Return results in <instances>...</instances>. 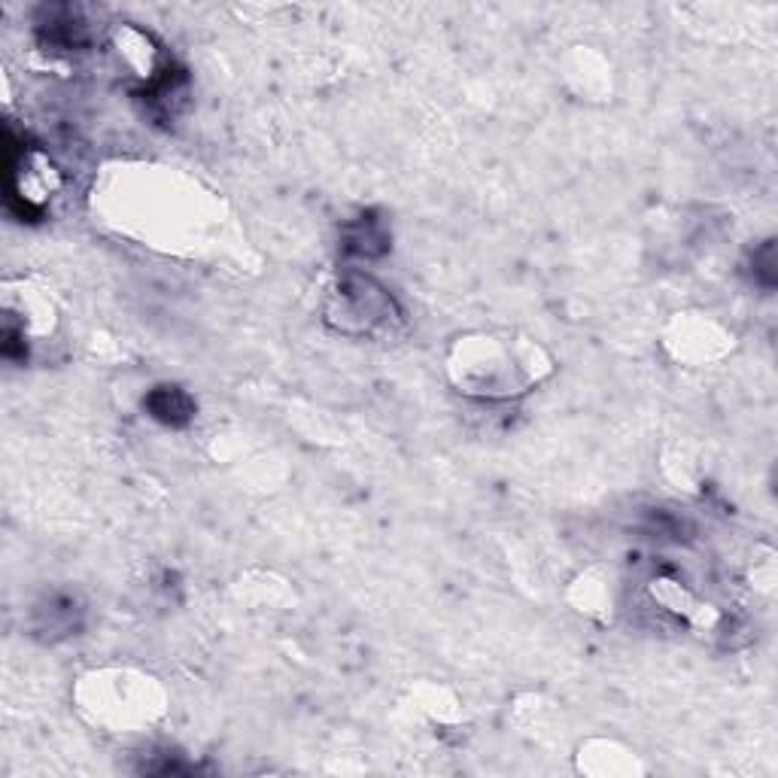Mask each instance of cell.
<instances>
[{"label": "cell", "mask_w": 778, "mask_h": 778, "mask_svg": "<svg viewBox=\"0 0 778 778\" xmlns=\"http://www.w3.org/2000/svg\"><path fill=\"white\" fill-rule=\"evenodd\" d=\"M328 323L347 335H369L374 328L396 320V304L365 274H344L335 295L328 301Z\"/></svg>", "instance_id": "1"}, {"label": "cell", "mask_w": 778, "mask_h": 778, "mask_svg": "<svg viewBox=\"0 0 778 778\" xmlns=\"http://www.w3.org/2000/svg\"><path fill=\"white\" fill-rule=\"evenodd\" d=\"M43 40L55 46V49H82L89 37V25L82 22L80 10L73 7H58L49 13V19L40 25Z\"/></svg>", "instance_id": "2"}, {"label": "cell", "mask_w": 778, "mask_h": 778, "mask_svg": "<svg viewBox=\"0 0 778 778\" xmlns=\"http://www.w3.org/2000/svg\"><path fill=\"white\" fill-rule=\"evenodd\" d=\"M147 410L159 423L186 426L195 414V402L179 386H155L147 396Z\"/></svg>", "instance_id": "3"}, {"label": "cell", "mask_w": 778, "mask_h": 778, "mask_svg": "<svg viewBox=\"0 0 778 778\" xmlns=\"http://www.w3.org/2000/svg\"><path fill=\"white\" fill-rule=\"evenodd\" d=\"M347 249L350 253H359V256H381L386 249V232L378 219H359L347 229Z\"/></svg>", "instance_id": "4"}, {"label": "cell", "mask_w": 778, "mask_h": 778, "mask_svg": "<svg viewBox=\"0 0 778 778\" xmlns=\"http://www.w3.org/2000/svg\"><path fill=\"white\" fill-rule=\"evenodd\" d=\"M754 262L760 265V268L754 271L757 274V280H760L764 287H773V283H776V256H773V244H766L764 249L754 256Z\"/></svg>", "instance_id": "5"}]
</instances>
